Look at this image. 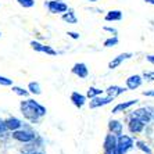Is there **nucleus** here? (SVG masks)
I'll return each mask as SVG.
<instances>
[{"mask_svg":"<svg viewBox=\"0 0 154 154\" xmlns=\"http://www.w3.org/2000/svg\"><path fill=\"white\" fill-rule=\"evenodd\" d=\"M20 111L22 117L31 124H39L47 114V110L43 104L36 101L35 99H28V97L20 101Z\"/></svg>","mask_w":154,"mask_h":154,"instance_id":"f257e3e1","label":"nucleus"},{"mask_svg":"<svg viewBox=\"0 0 154 154\" xmlns=\"http://www.w3.org/2000/svg\"><path fill=\"white\" fill-rule=\"evenodd\" d=\"M11 137L17 140V142H20V143H31V142H33L36 139V133L32 129L22 126V128L17 129L14 132H11Z\"/></svg>","mask_w":154,"mask_h":154,"instance_id":"f03ea898","label":"nucleus"},{"mask_svg":"<svg viewBox=\"0 0 154 154\" xmlns=\"http://www.w3.org/2000/svg\"><path fill=\"white\" fill-rule=\"evenodd\" d=\"M135 147V139L129 135H119L117 136V153L118 154H126Z\"/></svg>","mask_w":154,"mask_h":154,"instance_id":"7ed1b4c3","label":"nucleus"},{"mask_svg":"<svg viewBox=\"0 0 154 154\" xmlns=\"http://www.w3.org/2000/svg\"><path fill=\"white\" fill-rule=\"evenodd\" d=\"M153 110L154 108H150V107H140V108H136V110H133L131 112V117L133 118L139 119L142 121L143 124H150L153 121Z\"/></svg>","mask_w":154,"mask_h":154,"instance_id":"20e7f679","label":"nucleus"},{"mask_svg":"<svg viewBox=\"0 0 154 154\" xmlns=\"http://www.w3.org/2000/svg\"><path fill=\"white\" fill-rule=\"evenodd\" d=\"M45 6L47 7V11L50 14H63L68 10V4L64 0H49V2H45Z\"/></svg>","mask_w":154,"mask_h":154,"instance_id":"39448f33","label":"nucleus"},{"mask_svg":"<svg viewBox=\"0 0 154 154\" xmlns=\"http://www.w3.org/2000/svg\"><path fill=\"white\" fill-rule=\"evenodd\" d=\"M103 154H118L117 153V136L108 132L103 142Z\"/></svg>","mask_w":154,"mask_h":154,"instance_id":"423d86ee","label":"nucleus"},{"mask_svg":"<svg viewBox=\"0 0 154 154\" xmlns=\"http://www.w3.org/2000/svg\"><path fill=\"white\" fill-rule=\"evenodd\" d=\"M29 46H31V49H32L33 51H36V53H46L47 56H57L58 54V51L54 50L51 46L43 45V43L38 42V40H31V42H29Z\"/></svg>","mask_w":154,"mask_h":154,"instance_id":"0eeeda50","label":"nucleus"},{"mask_svg":"<svg viewBox=\"0 0 154 154\" xmlns=\"http://www.w3.org/2000/svg\"><path fill=\"white\" fill-rule=\"evenodd\" d=\"M132 57H133V53H131V51L119 53L118 56L112 57V60H110V63H108V65H107V68L110 69V71H114V69L118 68V67L122 64V63H125L126 60H131Z\"/></svg>","mask_w":154,"mask_h":154,"instance_id":"6e6552de","label":"nucleus"},{"mask_svg":"<svg viewBox=\"0 0 154 154\" xmlns=\"http://www.w3.org/2000/svg\"><path fill=\"white\" fill-rule=\"evenodd\" d=\"M114 101V99L110 96H97V97H93V99H90L89 101V108L90 110H96V108H100V107H104V106H108V104H111Z\"/></svg>","mask_w":154,"mask_h":154,"instance_id":"1a4fd4ad","label":"nucleus"},{"mask_svg":"<svg viewBox=\"0 0 154 154\" xmlns=\"http://www.w3.org/2000/svg\"><path fill=\"white\" fill-rule=\"evenodd\" d=\"M139 103L137 99H131V100H126V101H121V103H117L114 107L111 108V114H121V112H125L128 110L133 107V106H136Z\"/></svg>","mask_w":154,"mask_h":154,"instance_id":"9d476101","label":"nucleus"},{"mask_svg":"<svg viewBox=\"0 0 154 154\" xmlns=\"http://www.w3.org/2000/svg\"><path fill=\"white\" fill-rule=\"evenodd\" d=\"M71 74L78 76L79 79H86L89 76V68L85 63H75L71 68Z\"/></svg>","mask_w":154,"mask_h":154,"instance_id":"9b49d317","label":"nucleus"},{"mask_svg":"<svg viewBox=\"0 0 154 154\" xmlns=\"http://www.w3.org/2000/svg\"><path fill=\"white\" fill-rule=\"evenodd\" d=\"M144 126H146V124H143L142 121L133 118V117H131V115L128 117V129H129V132L131 133H133V135L142 133L144 131Z\"/></svg>","mask_w":154,"mask_h":154,"instance_id":"f8f14e48","label":"nucleus"},{"mask_svg":"<svg viewBox=\"0 0 154 154\" xmlns=\"http://www.w3.org/2000/svg\"><path fill=\"white\" fill-rule=\"evenodd\" d=\"M143 83V78L139 74H135V75H131L125 79V88L128 90H136L139 89Z\"/></svg>","mask_w":154,"mask_h":154,"instance_id":"ddd939ff","label":"nucleus"},{"mask_svg":"<svg viewBox=\"0 0 154 154\" xmlns=\"http://www.w3.org/2000/svg\"><path fill=\"white\" fill-rule=\"evenodd\" d=\"M126 88H124V86H119V85H110L107 88V89L104 90V93L107 94V96L112 97V99H117V97H119L121 94H124L126 92Z\"/></svg>","mask_w":154,"mask_h":154,"instance_id":"4468645a","label":"nucleus"},{"mask_svg":"<svg viewBox=\"0 0 154 154\" xmlns=\"http://www.w3.org/2000/svg\"><path fill=\"white\" fill-rule=\"evenodd\" d=\"M69 100H71V103L75 106L76 108H82L83 106L86 104V101H88V97L85 96V94L79 93V92H72L71 96H69Z\"/></svg>","mask_w":154,"mask_h":154,"instance_id":"2eb2a0df","label":"nucleus"},{"mask_svg":"<svg viewBox=\"0 0 154 154\" xmlns=\"http://www.w3.org/2000/svg\"><path fill=\"white\" fill-rule=\"evenodd\" d=\"M108 132L115 135V136H119L124 133V125L122 122L118 119H110L108 121Z\"/></svg>","mask_w":154,"mask_h":154,"instance_id":"dca6fc26","label":"nucleus"},{"mask_svg":"<svg viewBox=\"0 0 154 154\" xmlns=\"http://www.w3.org/2000/svg\"><path fill=\"white\" fill-rule=\"evenodd\" d=\"M4 125H6L7 131L14 132V131H17V129L22 128V126H24V124H22V121H21V119H18L17 117H8L7 119H4Z\"/></svg>","mask_w":154,"mask_h":154,"instance_id":"f3484780","label":"nucleus"},{"mask_svg":"<svg viewBox=\"0 0 154 154\" xmlns=\"http://www.w3.org/2000/svg\"><path fill=\"white\" fill-rule=\"evenodd\" d=\"M61 20H63L65 24H69V25H75V24H78V17H76L75 11L72 10V8H69V7L65 13L61 14Z\"/></svg>","mask_w":154,"mask_h":154,"instance_id":"a211bd4d","label":"nucleus"},{"mask_svg":"<svg viewBox=\"0 0 154 154\" xmlns=\"http://www.w3.org/2000/svg\"><path fill=\"white\" fill-rule=\"evenodd\" d=\"M122 18H124V13L121 10H110L104 15V20L107 22H117L121 21Z\"/></svg>","mask_w":154,"mask_h":154,"instance_id":"6ab92c4d","label":"nucleus"},{"mask_svg":"<svg viewBox=\"0 0 154 154\" xmlns=\"http://www.w3.org/2000/svg\"><path fill=\"white\" fill-rule=\"evenodd\" d=\"M26 89H28L29 94H32V96H39V94H42V88H40V83L36 82V81L29 82Z\"/></svg>","mask_w":154,"mask_h":154,"instance_id":"aec40b11","label":"nucleus"},{"mask_svg":"<svg viewBox=\"0 0 154 154\" xmlns=\"http://www.w3.org/2000/svg\"><path fill=\"white\" fill-rule=\"evenodd\" d=\"M104 94V90L100 89V88H96V86H89L88 90H86V94L85 96L88 99H93V97H97V96H101Z\"/></svg>","mask_w":154,"mask_h":154,"instance_id":"412c9836","label":"nucleus"},{"mask_svg":"<svg viewBox=\"0 0 154 154\" xmlns=\"http://www.w3.org/2000/svg\"><path fill=\"white\" fill-rule=\"evenodd\" d=\"M10 88H11V90H13V93H15L17 96L22 97V99H26V97L29 96L28 89H24V88H21V86H15V85L10 86Z\"/></svg>","mask_w":154,"mask_h":154,"instance_id":"4be33fe9","label":"nucleus"},{"mask_svg":"<svg viewBox=\"0 0 154 154\" xmlns=\"http://www.w3.org/2000/svg\"><path fill=\"white\" fill-rule=\"evenodd\" d=\"M118 43H119L118 36H110V38H107V39L103 42V46L106 47V49H110V47L118 46Z\"/></svg>","mask_w":154,"mask_h":154,"instance_id":"5701e85b","label":"nucleus"},{"mask_svg":"<svg viewBox=\"0 0 154 154\" xmlns=\"http://www.w3.org/2000/svg\"><path fill=\"white\" fill-rule=\"evenodd\" d=\"M135 144H136L137 149H139L140 151H143L144 154H153V150L150 149V146H149L146 142H143V140H136Z\"/></svg>","mask_w":154,"mask_h":154,"instance_id":"b1692460","label":"nucleus"},{"mask_svg":"<svg viewBox=\"0 0 154 154\" xmlns=\"http://www.w3.org/2000/svg\"><path fill=\"white\" fill-rule=\"evenodd\" d=\"M15 2L24 8H32L35 6V0H15Z\"/></svg>","mask_w":154,"mask_h":154,"instance_id":"393cba45","label":"nucleus"},{"mask_svg":"<svg viewBox=\"0 0 154 154\" xmlns=\"http://www.w3.org/2000/svg\"><path fill=\"white\" fill-rule=\"evenodd\" d=\"M13 79H10L8 76H3L0 75V86H4V88H8V86H13Z\"/></svg>","mask_w":154,"mask_h":154,"instance_id":"a878e982","label":"nucleus"},{"mask_svg":"<svg viewBox=\"0 0 154 154\" xmlns=\"http://www.w3.org/2000/svg\"><path fill=\"white\" fill-rule=\"evenodd\" d=\"M142 78H143V81H147V82H154V71H144L142 74Z\"/></svg>","mask_w":154,"mask_h":154,"instance_id":"bb28decb","label":"nucleus"},{"mask_svg":"<svg viewBox=\"0 0 154 154\" xmlns=\"http://www.w3.org/2000/svg\"><path fill=\"white\" fill-rule=\"evenodd\" d=\"M104 31V32H108L111 36H118V29L114 28V26H110V25H104L103 28H101Z\"/></svg>","mask_w":154,"mask_h":154,"instance_id":"cd10ccee","label":"nucleus"},{"mask_svg":"<svg viewBox=\"0 0 154 154\" xmlns=\"http://www.w3.org/2000/svg\"><path fill=\"white\" fill-rule=\"evenodd\" d=\"M67 35H68V38H71V39H74V40H78L79 38H81L79 32H75V31H68Z\"/></svg>","mask_w":154,"mask_h":154,"instance_id":"c85d7f7f","label":"nucleus"},{"mask_svg":"<svg viewBox=\"0 0 154 154\" xmlns=\"http://www.w3.org/2000/svg\"><path fill=\"white\" fill-rule=\"evenodd\" d=\"M142 96L144 97H154V89H147L142 92Z\"/></svg>","mask_w":154,"mask_h":154,"instance_id":"c756f323","label":"nucleus"},{"mask_svg":"<svg viewBox=\"0 0 154 154\" xmlns=\"http://www.w3.org/2000/svg\"><path fill=\"white\" fill-rule=\"evenodd\" d=\"M86 10L90 11V13H93V14H101V13H103V10L99 7H86Z\"/></svg>","mask_w":154,"mask_h":154,"instance_id":"7c9ffc66","label":"nucleus"},{"mask_svg":"<svg viewBox=\"0 0 154 154\" xmlns=\"http://www.w3.org/2000/svg\"><path fill=\"white\" fill-rule=\"evenodd\" d=\"M6 132H8V131H7V128H6V125H4V121H0V136L4 135Z\"/></svg>","mask_w":154,"mask_h":154,"instance_id":"2f4dec72","label":"nucleus"},{"mask_svg":"<svg viewBox=\"0 0 154 154\" xmlns=\"http://www.w3.org/2000/svg\"><path fill=\"white\" fill-rule=\"evenodd\" d=\"M146 61L150 63V64H154V54H147L146 56Z\"/></svg>","mask_w":154,"mask_h":154,"instance_id":"473e14b6","label":"nucleus"},{"mask_svg":"<svg viewBox=\"0 0 154 154\" xmlns=\"http://www.w3.org/2000/svg\"><path fill=\"white\" fill-rule=\"evenodd\" d=\"M147 4H151V6H154V0H144Z\"/></svg>","mask_w":154,"mask_h":154,"instance_id":"72a5a7b5","label":"nucleus"},{"mask_svg":"<svg viewBox=\"0 0 154 154\" xmlns=\"http://www.w3.org/2000/svg\"><path fill=\"white\" fill-rule=\"evenodd\" d=\"M86 2H89V3H96L97 0H86Z\"/></svg>","mask_w":154,"mask_h":154,"instance_id":"f704fd0d","label":"nucleus"},{"mask_svg":"<svg viewBox=\"0 0 154 154\" xmlns=\"http://www.w3.org/2000/svg\"><path fill=\"white\" fill-rule=\"evenodd\" d=\"M153 121H154V110H153Z\"/></svg>","mask_w":154,"mask_h":154,"instance_id":"c9c22d12","label":"nucleus"},{"mask_svg":"<svg viewBox=\"0 0 154 154\" xmlns=\"http://www.w3.org/2000/svg\"><path fill=\"white\" fill-rule=\"evenodd\" d=\"M32 154H42V153H32Z\"/></svg>","mask_w":154,"mask_h":154,"instance_id":"e433bc0d","label":"nucleus"},{"mask_svg":"<svg viewBox=\"0 0 154 154\" xmlns=\"http://www.w3.org/2000/svg\"><path fill=\"white\" fill-rule=\"evenodd\" d=\"M0 36H2V32H0Z\"/></svg>","mask_w":154,"mask_h":154,"instance_id":"4c0bfd02","label":"nucleus"}]
</instances>
